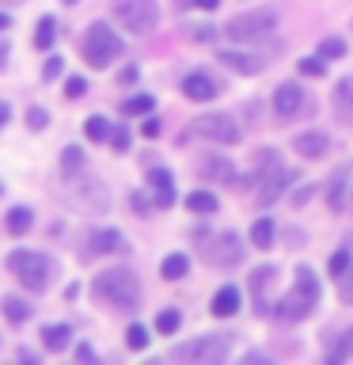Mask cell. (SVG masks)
Segmentation results:
<instances>
[{"label": "cell", "instance_id": "6da1fadb", "mask_svg": "<svg viewBox=\"0 0 353 365\" xmlns=\"http://www.w3.org/2000/svg\"><path fill=\"white\" fill-rule=\"evenodd\" d=\"M91 293L99 301H107L110 308H137V301H141V282H137L133 270L114 267V270H102L91 278Z\"/></svg>", "mask_w": 353, "mask_h": 365}, {"label": "cell", "instance_id": "7a4b0ae2", "mask_svg": "<svg viewBox=\"0 0 353 365\" xmlns=\"http://www.w3.org/2000/svg\"><path fill=\"white\" fill-rule=\"evenodd\" d=\"M315 304H319V282H315L312 267H296L293 289L278 301V316L285 324H300V319H307L315 312Z\"/></svg>", "mask_w": 353, "mask_h": 365}, {"label": "cell", "instance_id": "3957f363", "mask_svg": "<svg viewBox=\"0 0 353 365\" xmlns=\"http://www.w3.org/2000/svg\"><path fill=\"white\" fill-rule=\"evenodd\" d=\"M80 53H84V61L91 68H107L110 61L122 57V38L107 27V23H91L84 31V42H80Z\"/></svg>", "mask_w": 353, "mask_h": 365}, {"label": "cell", "instance_id": "277c9868", "mask_svg": "<svg viewBox=\"0 0 353 365\" xmlns=\"http://www.w3.org/2000/svg\"><path fill=\"white\" fill-rule=\"evenodd\" d=\"M278 27V11L273 8H255V11H239L224 23V38L232 42H258Z\"/></svg>", "mask_w": 353, "mask_h": 365}, {"label": "cell", "instance_id": "5b68a950", "mask_svg": "<svg viewBox=\"0 0 353 365\" xmlns=\"http://www.w3.org/2000/svg\"><path fill=\"white\" fill-rule=\"evenodd\" d=\"M8 270L16 274L31 293H42L46 285H50V270L53 267H50V259H46L42 251H23L19 247V251H11V255H8Z\"/></svg>", "mask_w": 353, "mask_h": 365}, {"label": "cell", "instance_id": "8992f818", "mask_svg": "<svg viewBox=\"0 0 353 365\" xmlns=\"http://www.w3.org/2000/svg\"><path fill=\"white\" fill-rule=\"evenodd\" d=\"M228 350H232V339L228 335H201L194 342H182V346L171 350V358L175 361H194V365H216L228 358Z\"/></svg>", "mask_w": 353, "mask_h": 365}, {"label": "cell", "instance_id": "52a82bcc", "mask_svg": "<svg viewBox=\"0 0 353 365\" xmlns=\"http://www.w3.org/2000/svg\"><path fill=\"white\" fill-rule=\"evenodd\" d=\"M114 19L133 34H148L159 19V4L156 0H114Z\"/></svg>", "mask_w": 353, "mask_h": 365}, {"label": "cell", "instance_id": "ba28073f", "mask_svg": "<svg viewBox=\"0 0 353 365\" xmlns=\"http://www.w3.org/2000/svg\"><path fill=\"white\" fill-rule=\"evenodd\" d=\"M73 182H68V194H73V202L80 205L84 213H107V205H110V194L107 187H102L99 179H91V175H68Z\"/></svg>", "mask_w": 353, "mask_h": 365}, {"label": "cell", "instance_id": "9c48e42d", "mask_svg": "<svg viewBox=\"0 0 353 365\" xmlns=\"http://www.w3.org/2000/svg\"><path fill=\"white\" fill-rule=\"evenodd\" d=\"M243 240H239L236 232H213L205 236L201 244V255L213 262V267H236V262H243Z\"/></svg>", "mask_w": 353, "mask_h": 365}, {"label": "cell", "instance_id": "30bf717a", "mask_svg": "<svg viewBox=\"0 0 353 365\" xmlns=\"http://www.w3.org/2000/svg\"><path fill=\"white\" fill-rule=\"evenodd\" d=\"M190 130L198 137H209L216 145H236L239 141V125L228 118V114H201V118H194Z\"/></svg>", "mask_w": 353, "mask_h": 365}, {"label": "cell", "instance_id": "8fae6325", "mask_svg": "<svg viewBox=\"0 0 353 365\" xmlns=\"http://www.w3.org/2000/svg\"><path fill=\"white\" fill-rule=\"evenodd\" d=\"M296 179V171H289V168H281V164H273L266 175H262V187H258V205H273L285 194V187Z\"/></svg>", "mask_w": 353, "mask_h": 365}, {"label": "cell", "instance_id": "7c38bea8", "mask_svg": "<svg viewBox=\"0 0 353 365\" xmlns=\"http://www.w3.org/2000/svg\"><path fill=\"white\" fill-rule=\"evenodd\" d=\"M198 175L209 179V182H236V168L224 153H209V156L198 160Z\"/></svg>", "mask_w": 353, "mask_h": 365}, {"label": "cell", "instance_id": "4fadbf2b", "mask_svg": "<svg viewBox=\"0 0 353 365\" xmlns=\"http://www.w3.org/2000/svg\"><path fill=\"white\" fill-rule=\"evenodd\" d=\"M304 107V88L300 84H278L273 88V114L278 118H293Z\"/></svg>", "mask_w": 353, "mask_h": 365}, {"label": "cell", "instance_id": "5bb4252c", "mask_svg": "<svg viewBox=\"0 0 353 365\" xmlns=\"http://www.w3.org/2000/svg\"><path fill=\"white\" fill-rule=\"evenodd\" d=\"M216 80L209 76V73H190L186 80H182V96L186 99H194V103H209V99H216Z\"/></svg>", "mask_w": 353, "mask_h": 365}, {"label": "cell", "instance_id": "9a60e30c", "mask_svg": "<svg viewBox=\"0 0 353 365\" xmlns=\"http://www.w3.org/2000/svg\"><path fill=\"white\" fill-rule=\"evenodd\" d=\"M273 267H258L255 274H251V297H255V312L266 316L270 312V285H273Z\"/></svg>", "mask_w": 353, "mask_h": 365}, {"label": "cell", "instance_id": "2e32d148", "mask_svg": "<svg viewBox=\"0 0 353 365\" xmlns=\"http://www.w3.org/2000/svg\"><path fill=\"white\" fill-rule=\"evenodd\" d=\"M327 133L323 130H307V133H296L293 137V153H300L304 160H319V156H327Z\"/></svg>", "mask_w": 353, "mask_h": 365}, {"label": "cell", "instance_id": "e0dca14e", "mask_svg": "<svg viewBox=\"0 0 353 365\" xmlns=\"http://www.w3.org/2000/svg\"><path fill=\"white\" fill-rule=\"evenodd\" d=\"M148 187H152V198H156V205H167L175 202V182H171V171L167 168H152L148 171Z\"/></svg>", "mask_w": 353, "mask_h": 365}, {"label": "cell", "instance_id": "ac0fdd59", "mask_svg": "<svg viewBox=\"0 0 353 365\" xmlns=\"http://www.w3.org/2000/svg\"><path fill=\"white\" fill-rule=\"evenodd\" d=\"M346 182H349V164H342V168H334V175H330V190H327L330 210H342V205H346Z\"/></svg>", "mask_w": 353, "mask_h": 365}, {"label": "cell", "instance_id": "d6986e66", "mask_svg": "<svg viewBox=\"0 0 353 365\" xmlns=\"http://www.w3.org/2000/svg\"><path fill=\"white\" fill-rule=\"evenodd\" d=\"M334 114L342 122H353V76L338 80V88H334Z\"/></svg>", "mask_w": 353, "mask_h": 365}, {"label": "cell", "instance_id": "ffe728a7", "mask_svg": "<svg viewBox=\"0 0 353 365\" xmlns=\"http://www.w3.org/2000/svg\"><path fill=\"white\" fill-rule=\"evenodd\" d=\"M213 316H236V308H239V289L236 285H221V289L213 293Z\"/></svg>", "mask_w": 353, "mask_h": 365}, {"label": "cell", "instance_id": "44dd1931", "mask_svg": "<svg viewBox=\"0 0 353 365\" xmlns=\"http://www.w3.org/2000/svg\"><path fill=\"white\" fill-rule=\"evenodd\" d=\"M221 61H224L228 68H236V73H243V76H255V73H262V65H266V61H258V57L232 53V50H224V53H221Z\"/></svg>", "mask_w": 353, "mask_h": 365}, {"label": "cell", "instance_id": "7402d4cb", "mask_svg": "<svg viewBox=\"0 0 353 365\" xmlns=\"http://www.w3.org/2000/svg\"><path fill=\"white\" fill-rule=\"evenodd\" d=\"M68 342H73V327H68V324H50V327L42 331V346L53 350V354L65 350Z\"/></svg>", "mask_w": 353, "mask_h": 365}, {"label": "cell", "instance_id": "603a6c76", "mask_svg": "<svg viewBox=\"0 0 353 365\" xmlns=\"http://www.w3.org/2000/svg\"><path fill=\"white\" fill-rule=\"evenodd\" d=\"M91 251H95V255H114V251H122V232H118V228L95 232V236H91Z\"/></svg>", "mask_w": 353, "mask_h": 365}, {"label": "cell", "instance_id": "cb8c5ba5", "mask_svg": "<svg viewBox=\"0 0 353 365\" xmlns=\"http://www.w3.org/2000/svg\"><path fill=\"white\" fill-rule=\"evenodd\" d=\"M84 133H88V141H95V145H102V141H110V122L102 118V114H91V118L84 122Z\"/></svg>", "mask_w": 353, "mask_h": 365}, {"label": "cell", "instance_id": "d4e9b609", "mask_svg": "<svg viewBox=\"0 0 353 365\" xmlns=\"http://www.w3.org/2000/svg\"><path fill=\"white\" fill-rule=\"evenodd\" d=\"M349 267H353V236H346V244L334 251V259H330V274H334V278H342Z\"/></svg>", "mask_w": 353, "mask_h": 365}, {"label": "cell", "instance_id": "484cf974", "mask_svg": "<svg viewBox=\"0 0 353 365\" xmlns=\"http://www.w3.org/2000/svg\"><path fill=\"white\" fill-rule=\"evenodd\" d=\"M31 221H34V217H31L27 205H16V210L8 213V232L11 236H27L31 232Z\"/></svg>", "mask_w": 353, "mask_h": 365}, {"label": "cell", "instance_id": "4316f807", "mask_svg": "<svg viewBox=\"0 0 353 365\" xmlns=\"http://www.w3.org/2000/svg\"><path fill=\"white\" fill-rule=\"evenodd\" d=\"M251 244L255 247H273V221L270 217H258V221L251 225Z\"/></svg>", "mask_w": 353, "mask_h": 365}, {"label": "cell", "instance_id": "83f0119b", "mask_svg": "<svg viewBox=\"0 0 353 365\" xmlns=\"http://www.w3.org/2000/svg\"><path fill=\"white\" fill-rule=\"evenodd\" d=\"M186 210L190 213H216V198L209 190H190L186 194Z\"/></svg>", "mask_w": 353, "mask_h": 365}, {"label": "cell", "instance_id": "f1b7e54d", "mask_svg": "<svg viewBox=\"0 0 353 365\" xmlns=\"http://www.w3.org/2000/svg\"><path fill=\"white\" fill-rule=\"evenodd\" d=\"M186 270H190V259H186V255H167L164 262H159V274H164V278H171V282L182 278Z\"/></svg>", "mask_w": 353, "mask_h": 365}, {"label": "cell", "instance_id": "f546056e", "mask_svg": "<svg viewBox=\"0 0 353 365\" xmlns=\"http://www.w3.org/2000/svg\"><path fill=\"white\" fill-rule=\"evenodd\" d=\"M53 27H57L53 16L38 19V27H34V46H38V50H50V46H53Z\"/></svg>", "mask_w": 353, "mask_h": 365}, {"label": "cell", "instance_id": "4dcf8cb0", "mask_svg": "<svg viewBox=\"0 0 353 365\" xmlns=\"http://www.w3.org/2000/svg\"><path fill=\"white\" fill-rule=\"evenodd\" d=\"M4 316H8V324H23V319L31 316V304L19 301V297H8V301H4Z\"/></svg>", "mask_w": 353, "mask_h": 365}, {"label": "cell", "instance_id": "1f68e13d", "mask_svg": "<svg viewBox=\"0 0 353 365\" xmlns=\"http://www.w3.org/2000/svg\"><path fill=\"white\" fill-rule=\"evenodd\" d=\"M80 168H84V153H80L76 145H65L61 148V171H65V175H73V171H80Z\"/></svg>", "mask_w": 353, "mask_h": 365}, {"label": "cell", "instance_id": "d6a6232c", "mask_svg": "<svg viewBox=\"0 0 353 365\" xmlns=\"http://www.w3.org/2000/svg\"><path fill=\"white\" fill-rule=\"evenodd\" d=\"M179 324H182V316L175 312V308H164V312L156 316V331H159V335H175Z\"/></svg>", "mask_w": 353, "mask_h": 365}, {"label": "cell", "instance_id": "836d02e7", "mask_svg": "<svg viewBox=\"0 0 353 365\" xmlns=\"http://www.w3.org/2000/svg\"><path fill=\"white\" fill-rule=\"evenodd\" d=\"M148 110H152V96H133L122 103V114H130V118L133 114H148Z\"/></svg>", "mask_w": 353, "mask_h": 365}, {"label": "cell", "instance_id": "e575fe53", "mask_svg": "<svg viewBox=\"0 0 353 365\" xmlns=\"http://www.w3.org/2000/svg\"><path fill=\"white\" fill-rule=\"evenodd\" d=\"M300 73H304V76H323V73H327V61H323V53H315V57H304V61H300Z\"/></svg>", "mask_w": 353, "mask_h": 365}, {"label": "cell", "instance_id": "d590c367", "mask_svg": "<svg viewBox=\"0 0 353 365\" xmlns=\"http://www.w3.org/2000/svg\"><path fill=\"white\" fill-rule=\"evenodd\" d=\"M125 342H130V350H144L148 346V331L133 324L130 331H125Z\"/></svg>", "mask_w": 353, "mask_h": 365}, {"label": "cell", "instance_id": "8d00e7d4", "mask_svg": "<svg viewBox=\"0 0 353 365\" xmlns=\"http://www.w3.org/2000/svg\"><path fill=\"white\" fill-rule=\"evenodd\" d=\"M130 205H133V210L141 213V217H148V210H152V205H156V198H148L144 190H137L133 198H130Z\"/></svg>", "mask_w": 353, "mask_h": 365}, {"label": "cell", "instance_id": "74e56055", "mask_svg": "<svg viewBox=\"0 0 353 365\" xmlns=\"http://www.w3.org/2000/svg\"><path fill=\"white\" fill-rule=\"evenodd\" d=\"M319 53H323V57H342V53H346V42H342V38H323Z\"/></svg>", "mask_w": 353, "mask_h": 365}, {"label": "cell", "instance_id": "f35d334b", "mask_svg": "<svg viewBox=\"0 0 353 365\" xmlns=\"http://www.w3.org/2000/svg\"><path fill=\"white\" fill-rule=\"evenodd\" d=\"M338 297H342V301H349V304H353V267H349V270L338 278Z\"/></svg>", "mask_w": 353, "mask_h": 365}, {"label": "cell", "instance_id": "ab89813d", "mask_svg": "<svg viewBox=\"0 0 353 365\" xmlns=\"http://www.w3.org/2000/svg\"><path fill=\"white\" fill-rule=\"evenodd\" d=\"M84 91H88V80L84 76H68V84H65V96L68 99H80Z\"/></svg>", "mask_w": 353, "mask_h": 365}, {"label": "cell", "instance_id": "60d3db41", "mask_svg": "<svg viewBox=\"0 0 353 365\" xmlns=\"http://www.w3.org/2000/svg\"><path fill=\"white\" fill-rule=\"evenodd\" d=\"M27 125H31V130H46V125H50V114L38 110V107H31V114H27Z\"/></svg>", "mask_w": 353, "mask_h": 365}, {"label": "cell", "instance_id": "b9f144b4", "mask_svg": "<svg viewBox=\"0 0 353 365\" xmlns=\"http://www.w3.org/2000/svg\"><path fill=\"white\" fill-rule=\"evenodd\" d=\"M213 34H216V27L201 23V27H194V31H190V38H194V42H213Z\"/></svg>", "mask_w": 353, "mask_h": 365}, {"label": "cell", "instance_id": "7bdbcfd3", "mask_svg": "<svg viewBox=\"0 0 353 365\" xmlns=\"http://www.w3.org/2000/svg\"><path fill=\"white\" fill-rule=\"evenodd\" d=\"M57 76H61V57H50L42 68V80H57Z\"/></svg>", "mask_w": 353, "mask_h": 365}, {"label": "cell", "instance_id": "ee69618b", "mask_svg": "<svg viewBox=\"0 0 353 365\" xmlns=\"http://www.w3.org/2000/svg\"><path fill=\"white\" fill-rule=\"evenodd\" d=\"M110 141H114V148H118V153H125V148H130V133H125V130H114Z\"/></svg>", "mask_w": 353, "mask_h": 365}, {"label": "cell", "instance_id": "f6af8a7d", "mask_svg": "<svg viewBox=\"0 0 353 365\" xmlns=\"http://www.w3.org/2000/svg\"><path fill=\"white\" fill-rule=\"evenodd\" d=\"M137 76H141V68H137V65H125L122 73H118V80H122V84H133Z\"/></svg>", "mask_w": 353, "mask_h": 365}, {"label": "cell", "instance_id": "bcb514c9", "mask_svg": "<svg viewBox=\"0 0 353 365\" xmlns=\"http://www.w3.org/2000/svg\"><path fill=\"white\" fill-rule=\"evenodd\" d=\"M141 133H144V137H159V118H144Z\"/></svg>", "mask_w": 353, "mask_h": 365}, {"label": "cell", "instance_id": "7dc6e473", "mask_svg": "<svg viewBox=\"0 0 353 365\" xmlns=\"http://www.w3.org/2000/svg\"><path fill=\"white\" fill-rule=\"evenodd\" d=\"M186 4H198V8H205V11H213L221 0H179V8H186Z\"/></svg>", "mask_w": 353, "mask_h": 365}, {"label": "cell", "instance_id": "c3c4849f", "mask_svg": "<svg viewBox=\"0 0 353 365\" xmlns=\"http://www.w3.org/2000/svg\"><path fill=\"white\" fill-rule=\"evenodd\" d=\"M312 190H315V187H300V190L293 194V205H304L307 198H312Z\"/></svg>", "mask_w": 353, "mask_h": 365}, {"label": "cell", "instance_id": "681fc988", "mask_svg": "<svg viewBox=\"0 0 353 365\" xmlns=\"http://www.w3.org/2000/svg\"><path fill=\"white\" fill-rule=\"evenodd\" d=\"M8 118H11V107H8V103H0V130L8 125Z\"/></svg>", "mask_w": 353, "mask_h": 365}, {"label": "cell", "instance_id": "f907efd6", "mask_svg": "<svg viewBox=\"0 0 353 365\" xmlns=\"http://www.w3.org/2000/svg\"><path fill=\"white\" fill-rule=\"evenodd\" d=\"M76 358H80V361H91L95 354H91V346H80V350H76Z\"/></svg>", "mask_w": 353, "mask_h": 365}, {"label": "cell", "instance_id": "816d5d0a", "mask_svg": "<svg viewBox=\"0 0 353 365\" xmlns=\"http://www.w3.org/2000/svg\"><path fill=\"white\" fill-rule=\"evenodd\" d=\"M8 27V16H0V31H4Z\"/></svg>", "mask_w": 353, "mask_h": 365}, {"label": "cell", "instance_id": "f5cc1de1", "mask_svg": "<svg viewBox=\"0 0 353 365\" xmlns=\"http://www.w3.org/2000/svg\"><path fill=\"white\" fill-rule=\"evenodd\" d=\"M346 339H349V350H353V331H349V335H346Z\"/></svg>", "mask_w": 353, "mask_h": 365}, {"label": "cell", "instance_id": "db71d44e", "mask_svg": "<svg viewBox=\"0 0 353 365\" xmlns=\"http://www.w3.org/2000/svg\"><path fill=\"white\" fill-rule=\"evenodd\" d=\"M65 4H76V0H65Z\"/></svg>", "mask_w": 353, "mask_h": 365}, {"label": "cell", "instance_id": "11a10c76", "mask_svg": "<svg viewBox=\"0 0 353 365\" xmlns=\"http://www.w3.org/2000/svg\"><path fill=\"white\" fill-rule=\"evenodd\" d=\"M11 4H19V0H11Z\"/></svg>", "mask_w": 353, "mask_h": 365}, {"label": "cell", "instance_id": "9f6ffc18", "mask_svg": "<svg viewBox=\"0 0 353 365\" xmlns=\"http://www.w3.org/2000/svg\"><path fill=\"white\" fill-rule=\"evenodd\" d=\"M0 194H4V187H0Z\"/></svg>", "mask_w": 353, "mask_h": 365}]
</instances>
